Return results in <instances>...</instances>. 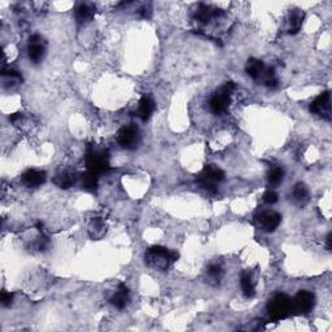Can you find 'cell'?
Returning a JSON list of instances; mask_svg holds the SVG:
<instances>
[{"label": "cell", "instance_id": "obj_1", "mask_svg": "<svg viewBox=\"0 0 332 332\" xmlns=\"http://www.w3.org/2000/svg\"><path fill=\"white\" fill-rule=\"evenodd\" d=\"M144 258H146V262L150 266L165 271V270H168L170 267L171 263L178 260V253L177 252L169 251L165 247L155 246L148 249Z\"/></svg>", "mask_w": 332, "mask_h": 332}, {"label": "cell", "instance_id": "obj_2", "mask_svg": "<svg viewBox=\"0 0 332 332\" xmlns=\"http://www.w3.org/2000/svg\"><path fill=\"white\" fill-rule=\"evenodd\" d=\"M86 166L87 170L95 174H102L111 168L109 155L107 150L96 148L95 146H88L86 151Z\"/></svg>", "mask_w": 332, "mask_h": 332}, {"label": "cell", "instance_id": "obj_3", "mask_svg": "<svg viewBox=\"0 0 332 332\" xmlns=\"http://www.w3.org/2000/svg\"><path fill=\"white\" fill-rule=\"evenodd\" d=\"M266 309L272 320L284 319L292 313V299L286 294H276L269 300Z\"/></svg>", "mask_w": 332, "mask_h": 332}, {"label": "cell", "instance_id": "obj_4", "mask_svg": "<svg viewBox=\"0 0 332 332\" xmlns=\"http://www.w3.org/2000/svg\"><path fill=\"white\" fill-rule=\"evenodd\" d=\"M235 90V83L227 82L219 90L213 93L209 100V108L214 114H223L228 109L231 103V93Z\"/></svg>", "mask_w": 332, "mask_h": 332}, {"label": "cell", "instance_id": "obj_5", "mask_svg": "<svg viewBox=\"0 0 332 332\" xmlns=\"http://www.w3.org/2000/svg\"><path fill=\"white\" fill-rule=\"evenodd\" d=\"M224 179L223 170L216 166V165H208L203 169L198 178V182L204 189H207L210 194H216L217 192V183L222 182Z\"/></svg>", "mask_w": 332, "mask_h": 332}, {"label": "cell", "instance_id": "obj_6", "mask_svg": "<svg viewBox=\"0 0 332 332\" xmlns=\"http://www.w3.org/2000/svg\"><path fill=\"white\" fill-rule=\"evenodd\" d=\"M139 129L135 125L123 126L117 132V141L125 150H134L139 144Z\"/></svg>", "mask_w": 332, "mask_h": 332}, {"label": "cell", "instance_id": "obj_7", "mask_svg": "<svg viewBox=\"0 0 332 332\" xmlns=\"http://www.w3.org/2000/svg\"><path fill=\"white\" fill-rule=\"evenodd\" d=\"M315 305V296L309 291H300L292 299V311L297 314H308Z\"/></svg>", "mask_w": 332, "mask_h": 332}, {"label": "cell", "instance_id": "obj_8", "mask_svg": "<svg viewBox=\"0 0 332 332\" xmlns=\"http://www.w3.org/2000/svg\"><path fill=\"white\" fill-rule=\"evenodd\" d=\"M310 111L323 120H331V95H329V91H324L315 98L314 102L310 105Z\"/></svg>", "mask_w": 332, "mask_h": 332}, {"label": "cell", "instance_id": "obj_9", "mask_svg": "<svg viewBox=\"0 0 332 332\" xmlns=\"http://www.w3.org/2000/svg\"><path fill=\"white\" fill-rule=\"evenodd\" d=\"M258 227L265 232H272L278 228L281 222V216L274 210H263L256 218Z\"/></svg>", "mask_w": 332, "mask_h": 332}, {"label": "cell", "instance_id": "obj_10", "mask_svg": "<svg viewBox=\"0 0 332 332\" xmlns=\"http://www.w3.org/2000/svg\"><path fill=\"white\" fill-rule=\"evenodd\" d=\"M222 15H223V12L221 9L213 8L207 4H200L195 12V20L203 25H208L213 20H218Z\"/></svg>", "mask_w": 332, "mask_h": 332}, {"label": "cell", "instance_id": "obj_11", "mask_svg": "<svg viewBox=\"0 0 332 332\" xmlns=\"http://www.w3.org/2000/svg\"><path fill=\"white\" fill-rule=\"evenodd\" d=\"M27 52H29V59L34 64H39L43 60L45 54V47L43 43V39L39 35H33L29 39V45H27Z\"/></svg>", "mask_w": 332, "mask_h": 332}, {"label": "cell", "instance_id": "obj_12", "mask_svg": "<svg viewBox=\"0 0 332 332\" xmlns=\"http://www.w3.org/2000/svg\"><path fill=\"white\" fill-rule=\"evenodd\" d=\"M45 179H47V177H45L44 171L35 170V169H30L22 175V182L30 188H35V187L42 185L45 182Z\"/></svg>", "mask_w": 332, "mask_h": 332}, {"label": "cell", "instance_id": "obj_13", "mask_svg": "<svg viewBox=\"0 0 332 332\" xmlns=\"http://www.w3.org/2000/svg\"><path fill=\"white\" fill-rule=\"evenodd\" d=\"M95 16V6L91 3H81L75 8V20L78 24H87Z\"/></svg>", "mask_w": 332, "mask_h": 332}, {"label": "cell", "instance_id": "obj_14", "mask_svg": "<svg viewBox=\"0 0 332 332\" xmlns=\"http://www.w3.org/2000/svg\"><path fill=\"white\" fill-rule=\"evenodd\" d=\"M156 109V104L152 99H151L150 96H141L140 102H139V107H138V117L140 118L141 121H148L152 117L153 112Z\"/></svg>", "mask_w": 332, "mask_h": 332}, {"label": "cell", "instance_id": "obj_15", "mask_svg": "<svg viewBox=\"0 0 332 332\" xmlns=\"http://www.w3.org/2000/svg\"><path fill=\"white\" fill-rule=\"evenodd\" d=\"M111 304L114 308L120 309V310L127 306V304H129V290L125 284L118 286V290L111 299Z\"/></svg>", "mask_w": 332, "mask_h": 332}, {"label": "cell", "instance_id": "obj_16", "mask_svg": "<svg viewBox=\"0 0 332 332\" xmlns=\"http://www.w3.org/2000/svg\"><path fill=\"white\" fill-rule=\"evenodd\" d=\"M240 284H242V291L243 295L247 297V299H252L255 297L256 295V286L255 280H253V276L249 271H244L242 274V278H240Z\"/></svg>", "mask_w": 332, "mask_h": 332}, {"label": "cell", "instance_id": "obj_17", "mask_svg": "<svg viewBox=\"0 0 332 332\" xmlns=\"http://www.w3.org/2000/svg\"><path fill=\"white\" fill-rule=\"evenodd\" d=\"M77 182V177L74 173H69V171H64V173L57 174L54 178V183L59 187V188L68 189L75 184Z\"/></svg>", "mask_w": 332, "mask_h": 332}, {"label": "cell", "instance_id": "obj_18", "mask_svg": "<svg viewBox=\"0 0 332 332\" xmlns=\"http://www.w3.org/2000/svg\"><path fill=\"white\" fill-rule=\"evenodd\" d=\"M292 196H294V200L297 205L304 207V205H306V204L309 203L310 192H309V188L304 183H297V184L295 185L294 191H292Z\"/></svg>", "mask_w": 332, "mask_h": 332}, {"label": "cell", "instance_id": "obj_19", "mask_svg": "<svg viewBox=\"0 0 332 332\" xmlns=\"http://www.w3.org/2000/svg\"><path fill=\"white\" fill-rule=\"evenodd\" d=\"M302 21H304V12L300 11V9L292 11V12L290 13V18H288V33H299L302 26Z\"/></svg>", "mask_w": 332, "mask_h": 332}, {"label": "cell", "instance_id": "obj_20", "mask_svg": "<svg viewBox=\"0 0 332 332\" xmlns=\"http://www.w3.org/2000/svg\"><path fill=\"white\" fill-rule=\"evenodd\" d=\"M246 72L249 77H252L253 79H258L260 77H262V74L265 73V65L261 60L257 59H249L247 61L246 65Z\"/></svg>", "mask_w": 332, "mask_h": 332}, {"label": "cell", "instance_id": "obj_21", "mask_svg": "<svg viewBox=\"0 0 332 332\" xmlns=\"http://www.w3.org/2000/svg\"><path fill=\"white\" fill-rule=\"evenodd\" d=\"M223 269H222V266L218 265V263H212L207 269V276L210 284H219V281L223 278Z\"/></svg>", "mask_w": 332, "mask_h": 332}, {"label": "cell", "instance_id": "obj_22", "mask_svg": "<svg viewBox=\"0 0 332 332\" xmlns=\"http://www.w3.org/2000/svg\"><path fill=\"white\" fill-rule=\"evenodd\" d=\"M82 180V187H83L86 191L93 192L96 188H98V182H99V175L92 171L87 170L86 173L83 174L81 177Z\"/></svg>", "mask_w": 332, "mask_h": 332}, {"label": "cell", "instance_id": "obj_23", "mask_svg": "<svg viewBox=\"0 0 332 332\" xmlns=\"http://www.w3.org/2000/svg\"><path fill=\"white\" fill-rule=\"evenodd\" d=\"M105 233V224L103 222V219H100L99 217H95L92 218L90 224V235L93 239H100Z\"/></svg>", "mask_w": 332, "mask_h": 332}, {"label": "cell", "instance_id": "obj_24", "mask_svg": "<svg viewBox=\"0 0 332 332\" xmlns=\"http://www.w3.org/2000/svg\"><path fill=\"white\" fill-rule=\"evenodd\" d=\"M284 179V171L280 166H275V168H272L270 170L269 175H267V180H269L270 185H279L281 182Z\"/></svg>", "mask_w": 332, "mask_h": 332}, {"label": "cell", "instance_id": "obj_25", "mask_svg": "<svg viewBox=\"0 0 332 332\" xmlns=\"http://www.w3.org/2000/svg\"><path fill=\"white\" fill-rule=\"evenodd\" d=\"M279 84L278 78L275 77V73H274V69H270L266 72V75H265V86L269 87V88H276Z\"/></svg>", "mask_w": 332, "mask_h": 332}, {"label": "cell", "instance_id": "obj_26", "mask_svg": "<svg viewBox=\"0 0 332 332\" xmlns=\"http://www.w3.org/2000/svg\"><path fill=\"white\" fill-rule=\"evenodd\" d=\"M278 194H276L274 189H267V191L263 194V201L266 204H270V205H271V204H275L276 201H278Z\"/></svg>", "mask_w": 332, "mask_h": 332}, {"label": "cell", "instance_id": "obj_27", "mask_svg": "<svg viewBox=\"0 0 332 332\" xmlns=\"http://www.w3.org/2000/svg\"><path fill=\"white\" fill-rule=\"evenodd\" d=\"M50 247H51L50 239H48L47 236H44L42 232V236L39 238L38 242H36V248H38V251L44 252V251H47V249H50Z\"/></svg>", "mask_w": 332, "mask_h": 332}, {"label": "cell", "instance_id": "obj_28", "mask_svg": "<svg viewBox=\"0 0 332 332\" xmlns=\"http://www.w3.org/2000/svg\"><path fill=\"white\" fill-rule=\"evenodd\" d=\"M0 300H2L3 306H9L13 301V294L7 292V291H3V292H2V296H0Z\"/></svg>", "mask_w": 332, "mask_h": 332}, {"label": "cell", "instance_id": "obj_29", "mask_svg": "<svg viewBox=\"0 0 332 332\" xmlns=\"http://www.w3.org/2000/svg\"><path fill=\"white\" fill-rule=\"evenodd\" d=\"M21 120H22V114L21 113H15V114H12V116L9 117V121H11V122L12 123H18V122H21Z\"/></svg>", "mask_w": 332, "mask_h": 332}, {"label": "cell", "instance_id": "obj_30", "mask_svg": "<svg viewBox=\"0 0 332 332\" xmlns=\"http://www.w3.org/2000/svg\"><path fill=\"white\" fill-rule=\"evenodd\" d=\"M140 15L141 17L148 18L151 16V8H146V7H144V8L140 11Z\"/></svg>", "mask_w": 332, "mask_h": 332}, {"label": "cell", "instance_id": "obj_31", "mask_svg": "<svg viewBox=\"0 0 332 332\" xmlns=\"http://www.w3.org/2000/svg\"><path fill=\"white\" fill-rule=\"evenodd\" d=\"M326 243H327V251H331V233H328Z\"/></svg>", "mask_w": 332, "mask_h": 332}]
</instances>
